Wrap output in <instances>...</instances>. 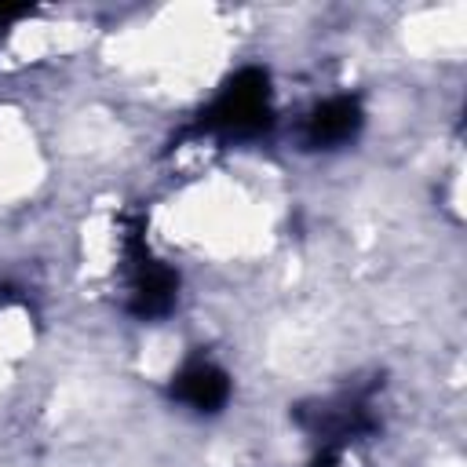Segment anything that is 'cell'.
<instances>
[{
    "mask_svg": "<svg viewBox=\"0 0 467 467\" xmlns=\"http://www.w3.org/2000/svg\"><path fill=\"white\" fill-rule=\"evenodd\" d=\"M120 270H124V306L128 314L153 321L164 317L179 299V274L150 252L146 223L131 219L120 234Z\"/></svg>",
    "mask_w": 467,
    "mask_h": 467,
    "instance_id": "2",
    "label": "cell"
},
{
    "mask_svg": "<svg viewBox=\"0 0 467 467\" xmlns=\"http://www.w3.org/2000/svg\"><path fill=\"white\" fill-rule=\"evenodd\" d=\"M296 423L317 441V445H354L368 438L379 427V416L372 409V387L365 390H343L314 405L296 409Z\"/></svg>",
    "mask_w": 467,
    "mask_h": 467,
    "instance_id": "3",
    "label": "cell"
},
{
    "mask_svg": "<svg viewBox=\"0 0 467 467\" xmlns=\"http://www.w3.org/2000/svg\"><path fill=\"white\" fill-rule=\"evenodd\" d=\"M171 398L179 405H186L190 412L212 416L230 401V376L219 361L197 354V358L182 361V368L171 376Z\"/></svg>",
    "mask_w": 467,
    "mask_h": 467,
    "instance_id": "5",
    "label": "cell"
},
{
    "mask_svg": "<svg viewBox=\"0 0 467 467\" xmlns=\"http://www.w3.org/2000/svg\"><path fill=\"white\" fill-rule=\"evenodd\" d=\"M365 124V109L358 95H328L314 102L299 120L303 150H339L358 139Z\"/></svg>",
    "mask_w": 467,
    "mask_h": 467,
    "instance_id": "4",
    "label": "cell"
},
{
    "mask_svg": "<svg viewBox=\"0 0 467 467\" xmlns=\"http://www.w3.org/2000/svg\"><path fill=\"white\" fill-rule=\"evenodd\" d=\"M26 15H29V7H0V29H7L11 22H18Z\"/></svg>",
    "mask_w": 467,
    "mask_h": 467,
    "instance_id": "7",
    "label": "cell"
},
{
    "mask_svg": "<svg viewBox=\"0 0 467 467\" xmlns=\"http://www.w3.org/2000/svg\"><path fill=\"white\" fill-rule=\"evenodd\" d=\"M350 449H354V445H317L310 467H354Z\"/></svg>",
    "mask_w": 467,
    "mask_h": 467,
    "instance_id": "6",
    "label": "cell"
},
{
    "mask_svg": "<svg viewBox=\"0 0 467 467\" xmlns=\"http://www.w3.org/2000/svg\"><path fill=\"white\" fill-rule=\"evenodd\" d=\"M277 109H274V88L266 69L259 66H244L237 69L219 95L201 109L193 131L215 142H241V139H259L263 131H270Z\"/></svg>",
    "mask_w": 467,
    "mask_h": 467,
    "instance_id": "1",
    "label": "cell"
}]
</instances>
